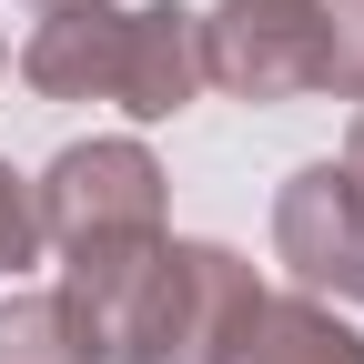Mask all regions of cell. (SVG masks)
I'll use <instances>...</instances> for the list:
<instances>
[{"mask_svg":"<svg viewBox=\"0 0 364 364\" xmlns=\"http://www.w3.org/2000/svg\"><path fill=\"white\" fill-rule=\"evenodd\" d=\"M41 243L51 253H91V243H152L162 233V162L142 142H71L51 152V172L31 182Z\"/></svg>","mask_w":364,"mask_h":364,"instance_id":"1","label":"cell"},{"mask_svg":"<svg viewBox=\"0 0 364 364\" xmlns=\"http://www.w3.org/2000/svg\"><path fill=\"white\" fill-rule=\"evenodd\" d=\"M203 81L233 102H304L324 91V21L314 0H213L203 11Z\"/></svg>","mask_w":364,"mask_h":364,"instance_id":"2","label":"cell"},{"mask_svg":"<svg viewBox=\"0 0 364 364\" xmlns=\"http://www.w3.org/2000/svg\"><path fill=\"white\" fill-rule=\"evenodd\" d=\"M253 314H263V284H253V263L233 243H172L142 364H233V344L253 334Z\"/></svg>","mask_w":364,"mask_h":364,"instance_id":"3","label":"cell"},{"mask_svg":"<svg viewBox=\"0 0 364 364\" xmlns=\"http://www.w3.org/2000/svg\"><path fill=\"white\" fill-rule=\"evenodd\" d=\"M273 263L314 304H364V182L344 162H304L273 193Z\"/></svg>","mask_w":364,"mask_h":364,"instance_id":"4","label":"cell"},{"mask_svg":"<svg viewBox=\"0 0 364 364\" xmlns=\"http://www.w3.org/2000/svg\"><path fill=\"white\" fill-rule=\"evenodd\" d=\"M21 81L41 102H112L122 81V0H61L21 41Z\"/></svg>","mask_w":364,"mask_h":364,"instance_id":"5","label":"cell"},{"mask_svg":"<svg viewBox=\"0 0 364 364\" xmlns=\"http://www.w3.org/2000/svg\"><path fill=\"white\" fill-rule=\"evenodd\" d=\"M193 91H203V11H182V0L122 11V81H112V102L132 122H172Z\"/></svg>","mask_w":364,"mask_h":364,"instance_id":"6","label":"cell"},{"mask_svg":"<svg viewBox=\"0 0 364 364\" xmlns=\"http://www.w3.org/2000/svg\"><path fill=\"white\" fill-rule=\"evenodd\" d=\"M233 364H364V334L334 304H314V294H263V314L233 344Z\"/></svg>","mask_w":364,"mask_h":364,"instance_id":"7","label":"cell"},{"mask_svg":"<svg viewBox=\"0 0 364 364\" xmlns=\"http://www.w3.org/2000/svg\"><path fill=\"white\" fill-rule=\"evenodd\" d=\"M0 364H102L91 334L71 324L61 294H11L0 304Z\"/></svg>","mask_w":364,"mask_h":364,"instance_id":"8","label":"cell"},{"mask_svg":"<svg viewBox=\"0 0 364 364\" xmlns=\"http://www.w3.org/2000/svg\"><path fill=\"white\" fill-rule=\"evenodd\" d=\"M314 21H324V91L364 102V0H314Z\"/></svg>","mask_w":364,"mask_h":364,"instance_id":"9","label":"cell"},{"mask_svg":"<svg viewBox=\"0 0 364 364\" xmlns=\"http://www.w3.org/2000/svg\"><path fill=\"white\" fill-rule=\"evenodd\" d=\"M41 253V213H31V182L11 172V162H0V273H21Z\"/></svg>","mask_w":364,"mask_h":364,"instance_id":"10","label":"cell"},{"mask_svg":"<svg viewBox=\"0 0 364 364\" xmlns=\"http://www.w3.org/2000/svg\"><path fill=\"white\" fill-rule=\"evenodd\" d=\"M344 172L364 182V112H354V142H344Z\"/></svg>","mask_w":364,"mask_h":364,"instance_id":"11","label":"cell"},{"mask_svg":"<svg viewBox=\"0 0 364 364\" xmlns=\"http://www.w3.org/2000/svg\"><path fill=\"white\" fill-rule=\"evenodd\" d=\"M41 11H61V0H41Z\"/></svg>","mask_w":364,"mask_h":364,"instance_id":"12","label":"cell"}]
</instances>
